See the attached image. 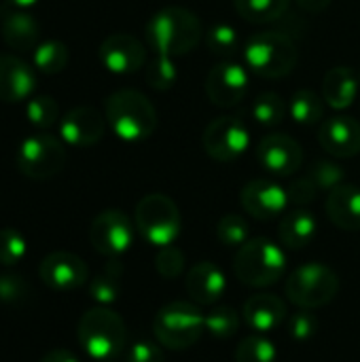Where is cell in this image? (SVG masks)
<instances>
[{
    "mask_svg": "<svg viewBox=\"0 0 360 362\" xmlns=\"http://www.w3.org/2000/svg\"><path fill=\"white\" fill-rule=\"evenodd\" d=\"M187 295L197 305H216L227 291V278L212 261L195 263L185 280Z\"/></svg>",
    "mask_w": 360,
    "mask_h": 362,
    "instance_id": "d6986e66",
    "label": "cell"
},
{
    "mask_svg": "<svg viewBox=\"0 0 360 362\" xmlns=\"http://www.w3.org/2000/svg\"><path fill=\"white\" fill-rule=\"evenodd\" d=\"M176 76H178V72H176L174 57L157 55L146 68V83L157 91H168L170 87H174Z\"/></svg>",
    "mask_w": 360,
    "mask_h": 362,
    "instance_id": "74e56055",
    "label": "cell"
},
{
    "mask_svg": "<svg viewBox=\"0 0 360 362\" xmlns=\"http://www.w3.org/2000/svg\"><path fill=\"white\" fill-rule=\"evenodd\" d=\"M11 4H15L17 8H28V6H32V4H36L38 0H8Z\"/></svg>",
    "mask_w": 360,
    "mask_h": 362,
    "instance_id": "bcb514c9",
    "label": "cell"
},
{
    "mask_svg": "<svg viewBox=\"0 0 360 362\" xmlns=\"http://www.w3.org/2000/svg\"><path fill=\"white\" fill-rule=\"evenodd\" d=\"M318 142L331 157L350 159L360 155V123L354 117L337 115L320 123Z\"/></svg>",
    "mask_w": 360,
    "mask_h": 362,
    "instance_id": "e0dca14e",
    "label": "cell"
},
{
    "mask_svg": "<svg viewBox=\"0 0 360 362\" xmlns=\"http://www.w3.org/2000/svg\"><path fill=\"white\" fill-rule=\"evenodd\" d=\"M291 0H236V11L244 21L269 23L284 15Z\"/></svg>",
    "mask_w": 360,
    "mask_h": 362,
    "instance_id": "83f0119b",
    "label": "cell"
},
{
    "mask_svg": "<svg viewBox=\"0 0 360 362\" xmlns=\"http://www.w3.org/2000/svg\"><path fill=\"white\" fill-rule=\"evenodd\" d=\"M236 278L250 288L274 286L286 274L284 250L267 238H252L238 248L233 259Z\"/></svg>",
    "mask_w": 360,
    "mask_h": 362,
    "instance_id": "277c9868",
    "label": "cell"
},
{
    "mask_svg": "<svg viewBox=\"0 0 360 362\" xmlns=\"http://www.w3.org/2000/svg\"><path fill=\"white\" fill-rule=\"evenodd\" d=\"M125 362H166V354L153 341H134L125 350Z\"/></svg>",
    "mask_w": 360,
    "mask_h": 362,
    "instance_id": "7bdbcfd3",
    "label": "cell"
},
{
    "mask_svg": "<svg viewBox=\"0 0 360 362\" xmlns=\"http://www.w3.org/2000/svg\"><path fill=\"white\" fill-rule=\"evenodd\" d=\"M286 193H289V202H291V204H295L297 208H303V206H308V204H312V202L316 199L318 187H316L308 176H303V178L293 180V182L286 187Z\"/></svg>",
    "mask_w": 360,
    "mask_h": 362,
    "instance_id": "b9f144b4",
    "label": "cell"
},
{
    "mask_svg": "<svg viewBox=\"0 0 360 362\" xmlns=\"http://www.w3.org/2000/svg\"><path fill=\"white\" fill-rule=\"evenodd\" d=\"M28 255V240L13 227L0 229V265L13 267Z\"/></svg>",
    "mask_w": 360,
    "mask_h": 362,
    "instance_id": "d590c367",
    "label": "cell"
},
{
    "mask_svg": "<svg viewBox=\"0 0 360 362\" xmlns=\"http://www.w3.org/2000/svg\"><path fill=\"white\" fill-rule=\"evenodd\" d=\"M286 327H289V335H291L293 339H297V341H308V339H312V337L316 335V331H318V320H316V316L312 314V310H299V312H295V314L289 318Z\"/></svg>",
    "mask_w": 360,
    "mask_h": 362,
    "instance_id": "60d3db41",
    "label": "cell"
},
{
    "mask_svg": "<svg viewBox=\"0 0 360 362\" xmlns=\"http://www.w3.org/2000/svg\"><path fill=\"white\" fill-rule=\"evenodd\" d=\"M38 278L55 293H70L87 284L89 269L81 257L66 250H57L40 261Z\"/></svg>",
    "mask_w": 360,
    "mask_h": 362,
    "instance_id": "4fadbf2b",
    "label": "cell"
},
{
    "mask_svg": "<svg viewBox=\"0 0 360 362\" xmlns=\"http://www.w3.org/2000/svg\"><path fill=\"white\" fill-rule=\"evenodd\" d=\"M289 312H286V303L269 293H261V295H252L242 310V318L248 325V329H252L255 333H272L276 331L284 320H286Z\"/></svg>",
    "mask_w": 360,
    "mask_h": 362,
    "instance_id": "44dd1931",
    "label": "cell"
},
{
    "mask_svg": "<svg viewBox=\"0 0 360 362\" xmlns=\"http://www.w3.org/2000/svg\"><path fill=\"white\" fill-rule=\"evenodd\" d=\"M70 53L68 47L59 40H47L40 42L34 49V66L45 74H57L68 66Z\"/></svg>",
    "mask_w": 360,
    "mask_h": 362,
    "instance_id": "f546056e",
    "label": "cell"
},
{
    "mask_svg": "<svg viewBox=\"0 0 360 362\" xmlns=\"http://www.w3.org/2000/svg\"><path fill=\"white\" fill-rule=\"evenodd\" d=\"M308 178L318 187V191H333L335 187H339L346 178V172L339 163L329 161V159H318L310 172Z\"/></svg>",
    "mask_w": 360,
    "mask_h": 362,
    "instance_id": "8d00e7d4",
    "label": "cell"
},
{
    "mask_svg": "<svg viewBox=\"0 0 360 362\" xmlns=\"http://www.w3.org/2000/svg\"><path fill=\"white\" fill-rule=\"evenodd\" d=\"M32 295L30 284L17 274H0V303L19 305L25 303Z\"/></svg>",
    "mask_w": 360,
    "mask_h": 362,
    "instance_id": "f35d334b",
    "label": "cell"
},
{
    "mask_svg": "<svg viewBox=\"0 0 360 362\" xmlns=\"http://www.w3.org/2000/svg\"><path fill=\"white\" fill-rule=\"evenodd\" d=\"M204 151L210 159L229 163L242 157L250 146V132L238 117H216L204 132Z\"/></svg>",
    "mask_w": 360,
    "mask_h": 362,
    "instance_id": "30bf717a",
    "label": "cell"
},
{
    "mask_svg": "<svg viewBox=\"0 0 360 362\" xmlns=\"http://www.w3.org/2000/svg\"><path fill=\"white\" fill-rule=\"evenodd\" d=\"M134 235L136 225L121 210L100 212L89 227V242L93 250L108 259H119L125 255L134 244Z\"/></svg>",
    "mask_w": 360,
    "mask_h": 362,
    "instance_id": "8fae6325",
    "label": "cell"
},
{
    "mask_svg": "<svg viewBox=\"0 0 360 362\" xmlns=\"http://www.w3.org/2000/svg\"><path fill=\"white\" fill-rule=\"evenodd\" d=\"M339 293V276L325 263H306L291 272L284 284L286 299L299 310H318L329 305Z\"/></svg>",
    "mask_w": 360,
    "mask_h": 362,
    "instance_id": "52a82bcc",
    "label": "cell"
},
{
    "mask_svg": "<svg viewBox=\"0 0 360 362\" xmlns=\"http://www.w3.org/2000/svg\"><path fill=\"white\" fill-rule=\"evenodd\" d=\"M76 339L89 358L102 362L112 361L125 350V322L106 305L91 308L79 320Z\"/></svg>",
    "mask_w": 360,
    "mask_h": 362,
    "instance_id": "3957f363",
    "label": "cell"
},
{
    "mask_svg": "<svg viewBox=\"0 0 360 362\" xmlns=\"http://www.w3.org/2000/svg\"><path fill=\"white\" fill-rule=\"evenodd\" d=\"M40 362H81L72 352H68V350H51V352H47Z\"/></svg>",
    "mask_w": 360,
    "mask_h": 362,
    "instance_id": "f6af8a7d",
    "label": "cell"
},
{
    "mask_svg": "<svg viewBox=\"0 0 360 362\" xmlns=\"http://www.w3.org/2000/svg\"><path fill=\"white\" fill-rule=\"evenodd\" d=\"M38 23L36 19L25 13L23 8L8 13L2 21V38L6 42V47L15 49V51H32L38 47Z\"/></svg>",
    "mask_w": 360,
    "mask_h": 362,
    "instance_id": "d4e9b609",
    "label": "cell"
},
{
    "mask_svg": "<svg viewBox=\"0 0 360 362\" xmlns=\"http://www.w3.org/2000/svg\"><path fill=\"white\" fill-rule=\"evenodd\" d=\"M34 70L13 53H0V102H23L34 91Z\"/></svg>",
    "mask_w": 360,
    "mask_h": 362,
    "instance_id": "ffe728a7",
    "label": "cell"
},
{
    "mask_svg": "<svg viewBox=\"0 0 360 362\" xmlns=\"http://www.w3.org/2000/svg\"><path fill=\"white\" fill-rule=\"evenodd\" d=\"M104 117L117 138L140 142L155 134L157 110L151 100L136 89H119L106 98Z\"/></svg>",
    "mask_w": 360,
    "mask_h": 362,
    "instance_id": "7a4b0ae2",
    "label": "cell"
},
{
    "mask_svg": "<svg viewBox=\"0 0 360 362\" xmlns=\"http://www.w3.org/2000/svg\"><path fill=\"white\" fill-rule=\"evenodd\" d=\"M252 119L263 125V127H274L280 125L289 112V104L274 91H263L257 95V100L252 102Z\"/></svg>",
    "mask_w": 360,
    "mask_h": 362,
    "instance_id": "f1b7e54d",
    "label": "cell"
},
{
    "mask_svg": "<svg viewBox=\"0 0 360 362\" xmlns=\"http://www.w3.org/2000/svg\"><path fill=\"white\" fill-rule=\"evenodd\" d=\"M257 161L265 172L286 178L301 168L303 148L295 138L286 134H269L257 144Z\"/></svg>",
    "mask_w": 360,
    "mask_h": 362,
    "instance_id": "9a60e30c",
    "label": "cell"
},
{
    "mask_svg": "<svg viewBox=\"0 0 360 362\" xmlns=\"http://www.w3.org/2000/svg\"><path fill=\"white\" fill-rule=\"evenodd\" d=\"M360 76L350 66H335L323 78V100L333 110H346L359 98Z\"/></svg>",
    "mask_w": 360,
    "mask_h": 362,
    "instance_id": "603a6c76",
    "label": "cell"
},
{
    "mask_svg": "<svg viewBox=\"0 0 360 362\" xmlns=\"http://www.w3.org/2000/svg\"><path fill=\"white\" fill-rule=\"evenodd\" d=\"M155 269L163 280H176L185 272V255L174 244L159 248L155 257Z\"/></svg>",
    "mask_w": 360,
    "mask_h": 362,
    "instance_id": "ab89813d",
    "label": "cell"
},
{
    "mask_svg": "<svg viewBox=\"0 0 360 362\" xmlns=\"http://www.w3.org/2000/svg\"><path fill=\"white\" fill-rule=\"evenodd\" d=\"M106 129V117L93 106H76L68 110L59 121V136L72 146H93L102 140Z\"/></svg>",
    "mask_w": 360,
    "mask_h": 362,
    "instance_id": "ac0fdd59",
    "label": "cell"
},
{
    "mask_svg": "<svg viewBox=\"0 0 360 362\" xmlns=\"http://www.w3.org/2000/svg\"><path fill=\"white\" fill-rule=\"evenodd\" d=\"M276 346L261 333L248 335L236 350V362H276Z\"/></svg>",
    "mask_w": 360,
    "mask_h": 362,
    "instance_id": "4dcf8cb0",
    "label": "cell"
},
{
    "mask_svg": "<svg viewBox=\"0 0 360 362\" xmlns=\"http://www.w3.org/2000/svg\"><path fill=\"white\" fill-rule=\"evenodd\" d=\"M250 87L248 72L242 64L236 62H221L216 64L206 76V95L219 108H233L238 106Z\"/></svg>",
    "mask_w": 360,
    "mask_h": 362,
    "instance_id": "7c38bea8",
    "label": "cell"
},
{
    "mask_svg": "<svg viewBox=\"0 0 360 362\" xmlns=\"http://www.w3.org/2000/svg\"><path fill=\"white\" fill-rule=\"evenodd\" d=\"M153 331L159 346L180 352L193 348L206 333V316L191 301H172L163 305L155 320Z\"/></svg>",
    "mask_w": 360,
    "mask_h": 362,
    "instance_id": "8992f818",
    "label": "cell"
},
{
    "mask_svg": "<svg viewBox=\"0 0 360 362\" xmlns=\"http://www.w3.org/2000/svg\"><path fill=\"white\" fill-rule=\"evenodd\" d=\"M295 2H297V6H299L301 11L312 13V15H318V13L327 11V8L331 6L333 0H295Z\"/></svg>",
    "mask_w": 360,
    "mask_h": 362,
    "instance_id": "ee69618b",
    "label": "cell"
},
{
    "mask_svg": "<svg viewBox=\"0 0 360 362\" xmlns=\"http://www.w3.org/2000/svg\"><path fill=\"white\" fill-rule=\"evenodd\" d=\"M123 293V265L119 259H110L106 267L89 282V295L98 305H112Z\"/></svg>",
    "mask_w": 360,
    "mask_h": 362,
    "instance_id": "484cf974",
    "label": "cell"
},
{
    "mask_svg": "<svg viewBox=\"0 0 360 362\" xmlns=\"http://www.w3.org/2000/svg\"><path fill=\"white\" fill-rule=\"evenodd\" d=\"M240 329V314L231 305H219L206 316V331L216 339H229Z\"/></svg>",
    "mask_w": 360,
    "mask_h": 362,
    "instance_id": "d6a6232c",
    "label": "cell"
},
{
    "mask_svg": "<svg viewBox=\"0 0 360 362\" xmlns=\"http://www.w3.org/2000/svg\"><path fill=\"white\" fill-rule=\"evenodd\" d=\"M248 235H250V227L246 218L240 214H233V212L225 214L216 225V238L223 246L240 248L248 242Z\"/></svg>",
    "mask_w": 360,
    "mask_h": 362,
    "instance_id": "836d02e7",
    "label": "cell"
},
{
    "mask_svg": "<svg viewBox=\"0 0 360 362\" xmlns=\"http://www.w3.org/2000/svg\"><path fill=\"white\" fill-rule=\"evenodd\" d=\"M66 148L51 134H34L17 148V170L30 180H49L62 172Z\"/></svg>",
    "mask_w": 360,
    "mask_h": 362,
    "instance_id": "9c48e42d",
    "label": "cell"
},
{
    "mask_svg": "<svg viewBox=\"0 0 360 362\" xmlns=\"http://www.w3.org/2000/svg\"><path fill=\"white\" fill-rule=\"evenodd\" d=\"M134 225L136 231L157 248L172 246L176 238L180 235V210L176 202L163 193H151L144 195L134 212Z\"/></svg>",
    "mask_w": 360,
    "mask_h": 362,
    "instance_id": "ba28073f",
    "label": "cell"
},
{
    "mask_svg": "<svg viewBox=\"0 0 360 362\" xmlns=\"http://www.w3.org/2000/svg\"><path fill=\"white\" fill-rule=\"evenodd\" d=\"M327 216L342 231H360V187L342 182L329 191Z\"/></svg>",
    "mask_w": 360,
    "mask_h": 362,
    "instance_id": "7402d4cb",
    "label": "cell"
},
{
    "mask_svg": "<svg viewBox=\"0 0 360 362\" xmlns=\"http://www.w3.org/2000/svg\"><path fill=\"white\" fill-rule=\"evenodd\" d=\"M325 100L312 89H297L289 102V115L299 125H316L325 121Z\"/></svg>",
    "mask_w": 360,
    "mask_h": 362,
    "instance_id": "4316f807",
    "label": "cell"
},
{
    "mask_svg": "<svg viewBox=\"0 0 360 362\" xmlns=\"http://www.w3.org/2000/svg\"><path fill=\"white\" fill-rule=\"evenodd\" d=\"M244 62L261 78H282L299 62L295 40L282 32H257L244 45Z\"/></svg>",
    "mask_w": 360,
    "mask_h": 362,
    "instance_id": "5b68a950",
    "label": "cell"
},
{
    "mask_svg": "<svg viewBox=\"0 0 360 362\" xmlns=\"http://www.w3.org/2000/svg\"><path fill=\"white\" fill-rule=\"evenodd\" d=\"M204 36L199 17L182 6H166L146 23L149 45L163 57H180L191 53Z\"/></svg>",
    "mask_w": 360,
    "mask_h": 362,
    "instance_id": "6da1fadb",
    "label": "cell"
},
{
    "mask_svg": "<svg viewBox=\"0 0 360 362\" xmlns=\"http://www.w3.org/2000/svg\"><path fill=\"white\" fill-rule=\"evenodd\" d=\"M206 45L212 55H219L223 59L231 57L240 47L238 30L229 23H214L206 34Z\"/></svg>",
    "mask_w": 360,
    "mask_h": 362,
    "instance_id": "1f68e13d",
    "label": "cell"
},
{
    "mask_svg": "<svg viewBox=\"0 0 360 362\" xmlns=\"http://www.w3.org/2000/svg\"><path fill=\"white\" fill-rule=\"evenodd\" d=\"M100 62L112 74H134L146 62L144 45L132 34H110L100 45Z\"/></svg>",
    "mask_w": 360,
    "mask_h": 362,
    "instance_id": "2e32d148",
    "label": "cell"
},
{
    "mask_svg": "<svg viewBox=\"0 0 360 362\" xmlns=\"http://www.w3.org/2000/svg\"><path fill=\"white\" fill-rule=\"evenodd\" d=\"M240 204L246 214L257 221H274L289 208V193L282 185L265 178H257L244 185L240 193Z\"/></svg>",
    "mask_w": 360,
    "mask_h": 362,
    "instance_id": "5bb4252c",
    "label": "cell"
},
{
    "mask_svg": "<svg viewBox=\"0 0 360 362\" xmlns=\"http://www.w3.org/2000/svg\"><path fill=\"white\" fill-rule=\"evenodd\" d=\"M316 231H318V223L314 214L303 208H295L286 212L278 225V238L282 246L289 250H303L306 246H310L312 240L316 238Z\"/></svg>",
    "mask_w": 360,
    "mask_h": 362,
    "instance_id": "cb8c5ba5",
    "label": "cell"
},
{
    "mask_svg": "<svg viewBox=\"0 0 360 362\" xmlns=\"http://www.w3.org/2000/svg\"><path fill=\"white\" fill-rule=\"evenodd\" d=\"M106 362H110V361H106Z\"/></svg>",
    "mask_w": 360,
    "mask_h": 362,
    "instance_id": "7dc6e473",
    "label": "cell"
},
{
    "mask_svg": "<svg viewBox=\"0 0 360 362\" xmlns=\"http://www.w3.org/2000/svg\"><path fill=\"white\" fill-rule=\"evenodd\" d=\"M25 117L34 127L49 129L59 119V106L51 95H38L25 104Z\"/></svg>",
    "mask_w": 360,
    "mask_h": 362,
    "instance_id": "e575fe53",
    "label": "cell"
}]
</instances>
